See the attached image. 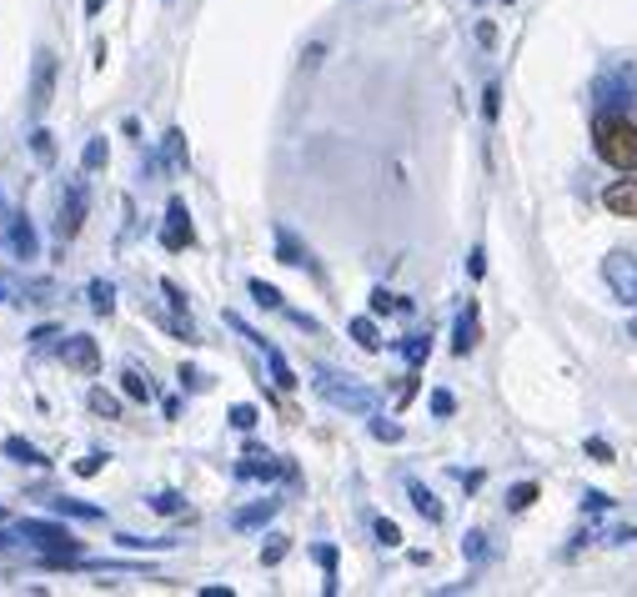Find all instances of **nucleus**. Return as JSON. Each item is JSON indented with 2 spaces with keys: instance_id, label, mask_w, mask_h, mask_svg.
I'll use <instances>...</instances> for the list:
<instances>
[{
  "instance_id": "f257e3e1",
  "label": "nucleus",
  "mask_w": 637,
  "mask_h": 597,
  "mask_svg": "<svg viewBox=\"0 0 637 597\" xmlns=\"http://www.w3.org/2000/svg\"><path fill=\"white\" fill-rule=\"evenodd\" d=\"M316 397L322 402H332L337 412H357V417H372L377 412V392L372 387H362L357 377H342V372H316Z\"/></svg>"
},
{
  "instance_id": "f03ea898",
  "label": "nucleus",
  "mask_w": 637,
  "mask_h": 597,
  "mask_svg": "<svg viewBox=\"0 0 637 597\" xmlns=\"http://www.w3.org/2000/svg\"><path fill=\"white\" fill-rule=\"evenodd\" d=\"M597 156L617 171H632L637 166V126L622 116H602L597 121Z\"/></svg>"
},
{
  "instance_id": "7ed1b4c3",
  "label": "nucleus",
  "mask_w": 637,
  "mask_h": 597,
  "mask_svg": "<svg viewBox=\"0 0 637 597\" xmlns=\"http://www.w3.org/2000/svg\"><path fill=\"white\" fill-rule=\"evenodd\" d=\"M21 537L36 542V547L51 552V557H81V542H76L61 522H36V517H26V522H21Z\"/></svg>"
},
{
  "instance_id": "20e7f679",
  "label": "nucleus",
  "mask_w": 637,
  "mask_h": 597,
  "mask_svg": "<svg viewBox=\"0 0 637 597\" xmlns=\"http://www.w3.org/2000/svg\"><path fill=\"white\" fill-rule=\"evenodd\" d=\"M86 211H91V191H86V181L76 176V181L66 186V196H61L56 236H61V241H76V236H81V226H86Z\"/></svg>"
},
{
  "instance_id": "39448f33",
  "label": "nucleus",
  "mask_w": 637,
  "mask_h": 597,
  "mask_svg": "<svg viewBox=\"0 0 637 597\" xmlns=\"http://www.w3.org/2000/svg\"><path fill=\"white\" fill-rule=\"evenodd\" d=\"M602 276H607V286H612L617 302L637 307V256H627V251H607Z\"/></svg>"
},
{
  "instance_id": "423d86ee",
  "label": "nucleus",
  "mask_w": 637,
  "mask_h": 597,
  "mask_svg": "<svg viewBox=\"0 0 637 597\" xmlns=\"http://www.w3.org/2000/svg\"><path fill=\"white\" fill-rule=\"evenodd\" d=\"M51 101H56V56L41 46L36 66H31V116H46Z\"/></svg>"
},
{
  "instance_id": "0eeeda50",
  "label": "nucleus",
  "mask_w": 637,
  "mask_h": 597,
  "mask_svg": "<svg viewBox=\"0 0 637 597\" xmlns=\"http://www.w3.org/2000/svg\"><path fill=\"white\" fill-rule=\"evenodd\" d=\"M61 362H66L71 372H81V377H96V372H101V347H96L91 337H66V342H61Z\"/></svg>"
},
{
  "instance_id": "6e6552de",
  "label": "nucleus",
  "mask_w": 637,
  "mask_h": 597,
  "mask_svg": "<svg viewBox=\"0 0 637 597\" xmlns=\"http://www.w3.org/2000/svg\"><path fill=\"white\" fill-rule=\"evenodd\" d=\"M191 241H196V231H191L186 201H171V206H166V231H161V246H166V251H186Z\"/></svg>"
},
{
  "instance_id": "1a4fd4ad",
  "label": "nucleus",
  "mask_w": 637,
  "mask_h": 597,
  "mask_svg": "<svg viewBox=\"0 0 637 597\" xmlns=\"http://www.w3.org/2000/svg\"><path fill=\"white\" fill-rule=\"evenodd\" d=\"M236 477H291V467L276 462L271 452H256V447H251V452L236 462Z\"/></svg>"
},
{
  "instance_id": "9d476101",
  "label": "nucleus",
  "mask_w": 637,
  "mask_h": 597,
  "mask_svg": "<svg viewBox=\"0 0 637 597\" xmlns=\"http://www.w3.org/2000/svg\"><path fill=\"white\" fill-rule=\"evenodd\" d=\"M11 251L21 256V261H36V251H41V241H36V226H31V216H11Z\"/></svg>"
},
{
  "instance_id": "9b49d317",
  "label": "nucleus",
  "mask_w": 637,
  "mask_h": 597,
  "mask_svg": "<svg viewBox=\"0 0 637 597\" xmlns=\"http://www.w3.org/2000/svg\"><path fill=\"white\" fill-rule=\"evenodd\" d=\"M276 497H266V502H251V507H241V512H231V527L236 532H251V527H266L271 517H276Z\"/></svg>"
},
{
  "instance_id": "f8f14e48",
  "label": "nucleus",
  "mask_w": 637,
  "mask_h": 597,
  "mask_svg": "<svg viewBox=\"0 0 637 597\" xmlns=\"http://www.w3.org/2000/svg\"><path fill=\"white\" fill-rule=\"evenodd\" d=\"M472 347H477V302H467V307H462L457 332H452V352H457V357H467Z\"/></svg>"
},
{
  "instance_id": "ddd939ff",
  "label": "nucleus",
  "mask_w": 637,
  "mask_h": 597,
  "mask_svg": "<svg viewBox=\"0 0 637 597\" xmlns=\"http://www.w3.org/2000/svg\"><path fill=\"white\" fill-rule=\"evenodd\" d=\"M602 201H607V211H617V216H637V181H617V186H607Z\"/></svg>"
},
{
  "instance_id": "4468645a",
  "label": "nucleus",
  "mask_w": 637,
  "mask_h": 597,
  "mask_svg": "<svg viewBox=\"0 0 637 597\" xmlns=\"http://www.w3.org/2000/svg\"><path fill=\"white\" fill-rule=\"evenodd\" d=\"M0 452H6L11 462H21V467H51V462H46V452H41V447H31L26 437H6V447H0Z\"/></svg>"
},
{
  "instance_id": "2eb2a0df",
  "label": "nucleus",
  "mask_w": 637,
  "mask_h": 597,
  "mask_svg": "<svg viewBox=\"0 0 637 597\" xmlns=\"http://www.w3.org/2000/svg\"><path fill=\"white\" fill-rule=\"evenodd\" d=\"M51 507H56L61 517H81V522H101V517H106L96 502H81V497H56Z\"/></svg>"
},
{
  "instance_id": "dca6fc26",
  "label": "nucleus",
  "mask_w": 637,
  "mask_h": 597,
  "mask_svg": "<svg viewBox=\"0 0 637 597\" xmlns=\"http://www.w3.org/2000/svg\"><path fill=\"white\" fill-rule=\"evenodd\" d=\"M86 296H91V307H96L101 317H111V312H116V286H111L106 276H96V281L86 286Z\"/></svg>"
},
{
  "instance_id": "f3484780",
  "label": "nucleus",
  "mask_w": 637,
  "mask_h": 597,
  "mask_svg": "<svg viewBox=\"0 0 637 597\" xmlns=\"http://www.w3.org/2000/svg\"><path fill=\"white\" fill-rule=\"evenodd\" d=\"M407 497L417 502V512H422L427 522H442V502L432 497V487H422V482H407Z\"/></svg>"
},
{
  "instance_id": "a211bd4d",
  "label": "nucleus",
  "mask_w": 637,
  "mask_h": 597,
  "mask_svg": "<svg viewBox=\"0 0 637 597\" xmlns=\"http://www.w3.org/2000/svg\"><path fill=\"white\" fill-rule=\"evenodd\" d=\"M597 96H617V106H622V101L632 96V71L622 66V71H612V81L602 76V81H597Z\"/></svg>"
},
{
  "instance_id": "6ab92c4d",
  "label": "nucleus",
  "mask_w": 637,
  "mask_h": 597,
  "mask_svg": "<svg viewBox=\"0 0 637 597\" xmlns=\"http://www.w3.org/2000/svg\"><path fill=\"white\" fill-rule=\"evenodd\" d=\"M276 251H281V261H286V266H311V256L296 246V236H291L286 226H276Z\"/></svg>"
},
{
  "instance_id": "aec40b11",
  "label": "nucleus",
  "mask_w": 637,
  "mask_h": 597,
  "mask_svg": "<svg viewBox=\"0 0 637 597\" xmlns=\"http://www.w3.org/2000/svg\"><path fill=\"white\" fill-rule=\"evenodd\" d=\"M261 352H266V367H271V377H276V387H281V392H291V387H296V372L286 367V357H281V352H276L271 342H266Z\"/></svg>"
},
{
  "instance_id": "412c9836",
  "label": "nucleus",
  "mask_w": 637,
  "mask_h": 597,
  "mask_svg": "<svg viewBox=\"0 0 637 597\" xmlns=\"http://www.w3.org/2000/svg\"><path fill=\"white\" fill-rule=\"evenodd\" d=\"M121 392H126L131 402H151V397H156L151 377H141V372H121Z\"/></svg>"
},
{
  "instance_id": "4be33fe9",
  "label": "nucleus",
  "mask_w": 637,
  "mask_h": 597,
  "mask_svg": "<svg viewBox=\"0 0 637 597\" xmlns=\"http://www.w3.org/2000/svg\"><path fill=\"white\" fill-rule=\"evenodd\" d=\"M352 342H357L362 352H377V347H382V337H377V322H372V317H357V322H352Z\"/></svg>"
},
{
  "instance_id": "5701e85b",
  "label": "nucleus",
  "mask_w": 637,
  "mask_h": 597,
  "mask_svg": "<svg viewBox=\"0 0 637 597\" xmlns=\"http://www.w3.org/2000/svg\"><path fill=\"white\" fill-rule=\"evenodd\" d=\"M106 156H111V151H106V136H91V141H86V151H81V166H86V171H101V166H106Z\"/></svg>"
},
{
  "instance_id": "b1692460",
  "label": "nucleus",
  "mask_w": 637,
  "mask_h": 597,
  "mask_svg": "<svg viewBox=\"0 0 637 597\" xmlns=\"http://www.w3.org/2000/svg\"><path fill=\"white\" fill-rule=\"evenodd\" d=\"M251 296H256V307H266V312H281V307H286V302H281V291L266 286V281H251Z\"/></svg>"
},
{
  "instance_id": "393cba45",
  "label": "nucleus",
  "mask_w": 637,
  "mask_h": 597,
  "mask_svg": "<svg viewBox=\"0 0 637 597\" xmlns=\"http://www.w3.org/2000/svg\"><path fill=\"white\" fill-rule=\"evenodd\" d=\"M31 151H36V156L51 166V161H56V136H51L46 126H36V131H31Z\"/></svg>"
},
{
  "instance_id": "a878e982",
  "label": "nucleus",
  "mask_w": 637,
  "mask_h": 597,
  "mask_svg": "<svg viewBox=\"0 0 637 597\" xmlns=\"http://www.w3.org/2000/svg\"><path fill=\"white\" fill-rule=\"evenodd\" d=\"M151 507H156L161 517H181V512H186V497H181V492H156Z\"/></svg>"
},
{
  "instance_id": "bb28decb",
  "label": "nucleus",
  "mask_w": 637,
  "mask_h": 597,
  "mask_svg": "<svg viewBox=\"0 0 637 597\" xmlns=\"http://www.w3.org/2000/svg\"><path fill=\"white\" fill-rule=\"evenodd\" d=\"M532 502H537V482H522V487L507 492V507H512V512H527Z\"/></svg>"
},
{
  "instance_id": "cd10ccee",
  "label": "nucleus",
  "mask_w": 637,
  "mask_h": 597,
  "mask_svg": "<svg viewBox=\"0 0 637 597\" xmlns=\"http://www.w3.org/2000/svg\"><path fill=\"white\" fill-rule=\"evenodd\" d=\"M427 347H432L427 337H412V342H402V357H407L412 367H422V362H427Z\"/></svg>"
},
{
  "instance_id": "c85d7f7f",
  "label": "nucleus",
  "mask_w": 637,
  "mask_h": 597,
  "mask_svg": "<svg viewBox=\"0 0 637 597\" xmlns=\"http://www.w3.org/2000/svg\"><path fill=\"white\" fill-rule=\"evenodd\" d=\"M91 407H96V412H101V417H116V412H121V402H116V397H111V392H101V387H96V392H91Z\"/></svg>"
},
{
  "instance_id": "c756f323",
  "label": "nucleus",
  "mask_w": 637,
  "mask_h": 597,
  "mask_svg": "<svg viewBox=\"0 0 637 597\" xmlns=\"http://www.w3.org/2000/svg\"><path fill=\"white\" fill-rule=\"evenodd\" d=\"M372 437H377V442H397V437H402V427H397V422H387V417H372Z\"/></svg>"
},
{
  "instance_id": "7c9ffc66",
  "label": "nucleus",
  "mask_w": 637,
  "mask_h": 597,
  "mask_svg": "<svg viewBox=\"0 0 637 597\" xmlns=\"http://www.w3.org/2000/svg\"><path fill=\"white\" fill-rule=\"evenodd\" d=\"M281 557H286V537H266V547H261V562H266V567H276Z\"/></svg>"
},
{
  "instance_id": "2f4dec72",
  "label": "nucleus",
  "mask_w": 637,
  "mask_h": 597,
  "mask_svg": "<svg viewBox=\"0 0 637 597\" xmlns=\"http://www.w3.org/2000/svg\"><path fill=\"white\" fill-rule=\"evenodd\" d=\"M231 427L236 432H251L256 427V407H231Z\"/></svg>"
},
{
  "instance_id": "473e14b6",
  "label": "nucleus",
  "mask_w": 637,
  "mask_h": 597,
  "mask_svg": "<svg viewBox=\"0 0 637 597\" xmlns=\"http://www.w3.org/2000/svg\"><path fill=\"white\" fill-rule=\"evenodd\" d=\"M377 542H382V547H397V542H402V532H397V522H387V517H377Z\"/></svg>"
},
{
  "instance_id": "72a5a7b5",
  "label": "nucleus",
  "mask_w": 637,
  "mask_h": 597,
  "mask_svg": "<svg viewBox=\"0 0 637 597\" xmlns=\"http://www.w3.org/2000/svg\"><path fill=\"white\" fill-rule=\"evenodd\" d=\"M397 307H402V302H397L392 291H382V286L372 291V312H397Z\"/></svg>"
},
{
  "instance_id": "f704fd0d",
  "label": "nucleus",
  "mask_w": 637,
  "mask_h": 597,
  "mask_svg": "<svg viewBox=\"0 0 637 597\" xmlns=\"http://www.w3.org/2000/svg\"><path fill=\"white\" fill-rule=\"evenodd\" d=\"M166 161H171V166H181V161H186V146H181V131H171V136H166Z\"/></svg>"
},
{
  "instance_id": "c9c22d12",
  "label": "nucleus",
  "mask_w": 637,
  "mask_h": 597,
  "mask_svg": "<svg viewBox=\"0 0 637 597\" xmlns=\"http://www.w3.org/2000/svg\"><path fill=\"white\" fill-rule=\"evenodd\" d=\"M101 462H111V457L91 452V457H81V462H76V472H81V477H96V472H101Z\"/></svg>"
},
{
  "instance_id": "e433bc0d",
  "label": "nucleus",
  "mask_w": 637,
  "mask_h": 597,
  "mask_svg": "<svg viewBox=\"0 0 637 597\" xmlns=\"http://www.w3.org/2000/svg\"><path fill=\"white\" fill-rule=\"evenodd\" d=\"M452 407H457L452 392H432V412H437V417H452Z\"/></svg>"
},
{
  "instance_id": "4c0bfd02",
  "label": "nucleus",
  "mask_w": 637,
  "mask_h": 597,
  "mask_svg": "<svg viewBox=\"0 0 637 597\" xmlns=\"http://www.w3.org/2000/svg\"><path fill=\"white\" fill-rule=\"evenodd\" d=\"M487 552V537L482 532H467V557H482Z\"/></svg>"
},
{
  "instance_id": "58836bf2",
  "label": "nucleus",
  "mask_w": 637,
  "mask_h": 597,
  "mask_svg": "<svg viewBox=\"0 0 637 597\" xmlns=\"http://www.w3.org/2000/svg\"><path fill=\"white\" fill-rule=\"evenodd\" d=\"M482 111H487V121H497V86H487V96H482Z\"/></svg>"
},
{
  "instance_id": "ea45409f",
  "label": "nucleus",
  "mask_w": 637,
  "mask_h": 597,
  "mask_svg": "<svg viewBox=\"0 0 637 597\" xmlns=\"http://www.w3.org/2000/svg\"><path fill=\"white\" fill-rule=\"evenodd\" d=\"M587 452H592V457H602V462H612V447H607V442H587Z\"/></svg>"
},
{
  "instance_id": "a19ab883",
  "label": "nucleus",
  "mask_w": 637,
  "mask_h": 597,
  "mask_svg": "<svg viewBox=\"0 0 637 597\" xmlns=\"http://www.w3.org/2000/svg\"><path fill=\"white\" fill-rule=\"evenodd\" d=\"M106 11V0H86V16H101Z\"/></svg>"
},
{
  "instance_id": "79ce46f5",
  "label": "nucleus",
  "mask_w": 637,
  "mask_h": 597,
  "mask_svg": "<svg viewBox=\"0 0 637 597\" xmlns=\"http://www.w3.org/2000/svg\"><path fill=\"white\" fill-rule=\"evenodd\" d=\"M627 337H632V342H637V317H632V327H627Z\"/></svg>"
},
{
  "instance_id": "37998d69",
  "label": "nucleus",
  "mask_w": 637,
  "mask_h": 597,
  "mask_svg": "<svg viewBox=\"0 0 637 597\" xmlns=\"http://www.w3.org/2000/svg\"><path fill=\"white\" fill-rule=\"evenodd\" d=\"M0 302H6V291H0Z\"/></svg>"
},
{
  "instance_id": "c03bdc74",
  "label": "nucleus",
  "mask_w": 637,
  "mask_h": 597,
  "mask_svg": "<svg viewBox=\"0 0 637 597\" xmlns=\"http://www.w3.org/2000/svg\"><path fill=\"white\" fill-rule=\"evenodd\" d=\"M0 211H6V201H0Z\"/></svg>"
}]
</instances>
